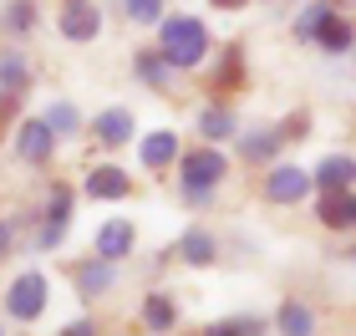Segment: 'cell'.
<instances>
[{
	"label": "cell",
	"instance_id": "6da1fadb",
	"mask_svg": "<svg viewBox=\"0 0 356 336\" xmlns=\"http://www.w3.org/2000/svg\"><path fill=\"white\" fill-rule=\"evenodd\" d=\"M158 51H163L168 67L178 72H188V67H199V61L209 56V26L199 21V15H163L158 21Z\"/></svg>",
	"mask_w": 356,
	"mask_h": 336
},
{
	"label": "cell",
	"instance_id": "7a4b0ae2",
	"mask_svg": "<svg viewBox=\"0 0 356 336\" xmlns=\"http://www.w3.org/2000/svg\"><path fill=\"white\" fill-rule=\"evenodd\" d=\"M6 311H10V321H36L46 311V275H36V270L15 275L6 291Z\"/></svg>",
	"mask_w": 356,
	"mask_h": 336
},
{
	"label": "cell",
	"instance_id": "3957f363",
	"mask_svg": "<svg viewBox=\"0 0 356 336\" xmlns=\"http://www.w3.org/2000/svg\"><path fill=\"white\" fill-rule=\"evenodd\" d=\"M56 26H61V36H67V41L87 46V41H97V31H102V10H97L92 0H61Z\"/></svg>",
	"mask_w": 356,
	"mask_h": 336
},
{
	"label": "cell",
	"instance_id": "277c9868",
	"mask_svg": "<svg viewBox=\"0 0 356 336\" xmlns=\"http://www.w3.org/2000/svg\"><path fill=\"white\" fill-rule=\"evenodd\" d=\"M300 133H305V122H300V118H296V122H285V127H254V133L239 138V158H254V163H260V158H275L290 138H300Z\"/></svg>",
	"mask_w": 356,
	"mask_h": 336
},
{
	"label": "cell",
	"instance_id": "5b68a950",
	"mask_svg": "<svg viewBox=\"0 0 356 336\" xmlns=\"http://www.w3.org/2000/svg\"><path fill=\"white\" fill-rule=\"evenodd\" d=\"M224 173H229V158H224L219 148H193L184 158V184L178 189H214Z\"/></svg>",
	"mask_w": 356,
	"mask_h": 336
},
{
	"label": "cell",
	"instance_id": "8992f818",
	"mask_svg": "<svg viewBox=\"0 0 356 336\" xmlns=\"http://www.w3.org/2000/svg\"><path fill=\"white\" fill-rule=\"evenodd\" d=\"M311 194V173L296 168V163H280V168H270V179H265V199L270 204H296Z\"/></svg>",
	"mask_w": 356,
	"mask_h": 336
},
{
	"label": "cell",
	"instance_id": "52a82bcc",
	"mask_svg": "<svg viewBox=\"0 0 356 336\" xmlns=\"http://www.w3.org/2000/svg\"><path fill=\"white\" fill-rule=\"evenodd\" d=\"M56 148V133L46 127V118H26L21 127H15V153L26 158V163H46Z\"/></svg>",
	"mask_w": 356,
	"mask_h": 336
},
{
	"label": "cell",
	"instance_id": "ba28073f",
	"mask_svg": "<svg viewBox=\"0 0 356 336\" xmlns=\"http://www.w3.org/2000/svg\"><path fill=\"white\" fill-rule=\"evenodd\" d=\"M112 285H118V260H107V255H97V260L76 265V291H82L87 301H92V296H107Z\"/></svg>",
	"mask_w": 356,
	"mask_h": 336
},
{
	"label": "cell",
	"instance_id": "9c48e42d",
	"mask_svg": "<svg viewBox=\"0 0 356 336\" xmlns=\"http://www.w3.org/2000/svg\"><path fill=\"white\" fill-rule=\"evenodd\" d=\"M133 239H138V230L127 219H107L102 230H97V255H107V260H127V255H133Z\"/></svg>",
	"mask_w": 356,
	"mask_h": 336
},
{
	"label": "cell",
	"instance_id": "30bf717a",
	"mask_svg": "<svg viewBox=\"0 0 356 336\" xmlns=\"http://www.w3.org/2000/svg\"><path fill=\"white\" fill-rule=\"evenodd\" d=\"M316 214L326 230H351V189H321Z\"/></svg>",
	"mask_w": 356,
	"mask_h": 336
},
{
	"label": "cell",
	"instance_id": "8fae6325",
	"mask_svg": "<svg viewBox=\"0 0 356 336\" xmlns=\"http://www.w3.org/2000/svg\"><path fill=\"white\" fill-rule=\"evenodd\" d=\"M127 189H133V179H127L122 168H112V163L87 173V194L92 199H127Z\"/></svg>",
	"mask_w": 356,
	"mask_h": 336
},
{
	"label": "cell",
	"instance_id": "7c38bea8",
	"mask_svg": "<svg viewBox=\"0 0 356 336\" xmlns=\"http://www.w3.org/2000/svg\"><path fill=\"white\" fill-rule=\"evenodd\" d=\"M97 138H102V148H122V143L133 138V112H127V107L97 112Z\"/></svg>",
	"mask_w": 356,
	"mask_h": 336
},
{
	"label": "cell",
	"instance_id": "4fadbf2b",
	"mask_svg": "<svg viewBox=\"0 0 356 336\" xmlns=\"http://www.w3.org/2000/svg\"><path fill=\"white\" fill-rule=\"evenodd\" d=\"M311 41H321L331 56H341V51H351V41H356V31H351V21H341L336 10H326V21L316 26V36Z\"/></svg>",
	"mask_w": 356,
	"mask_h": 336
},
{
	"label": "cell",
	"instance_id": "5bb4252c",
	"mask_svg": "<svg viewBox=\"0 0 356 336\" xmlns=\"http://www.w3.org/2000/svg\"><path fill=\"white\" fill-rule=\"evenodd\" d=\"M351 184H356V163L341 158V153H331L326 163L311 173V189H351Z\"/></svg>",
	"mask_w": 356,
	"mask_h": 336
},
{
	"label": "cell",
	"instance_id": "9a60e30c",
	"mask_svg": "<svg viewBox=\"0 0 356 336\" xmlns=\"http://www.w3.org/2000/svg\"><path fill=\"white\" fill-rule=\"evenodd\" d=\"M199 133L209 138V143H229L234 133H239V118L229 107H204L199 112Z\"/></svg>",
	"mask_w": 356,
	"mask_h": 336
},
{
	"label": "cell",
	"instance_id": "2e32d148",
	"mask_svg": "<svg viewBox=\"0 0 356 336\" xmlns=\"http://www.w3.org/2000/svg\"><path fill=\"white\" fill-rule=\"evenodd\" d=\"M31 87V67L21 51H0V92H10V97H21Z\"/></svg>",
	"mask_w": 356,
	"mask_h": 336
},
{
	"label": "cell",
	"instance_id": "e0dca14e",
	"mask_svg": "<svg viewBox=\"0 0 356 336\" xmlns=\"http://www.w3.org/2000/svg\"><path fill=\"white\" fill-rule=\"evenodd\" d=\"M138 153H143V163H148V168H168L178 158V138L173 133H148L138 143Z\"/></svg>",
	"mask_w": 356,
	"mask_h": 336
},
{
	"label": "cell",
	"instance_id": "ac0fdd59",
	"mask_svg": "<svg viewBox=\"0 0 356 336\" xmlns=\"http://www.w3.org/2000/svg\"><path fill=\"white\" fill-rule=\"evenodd\" d=\"M275 326H280L285 336H311V331H316V311L300 306V301H285L280 316H275Z\"/></svg>",
	"mask_w": 356,
	"mask_h": 336
},
{
	"label": "cell",
	"instance_id": "d6986e66",
	"mask_svg": "<svg viewBox=\"0 0 356 336\" xmlns=\"http://www.w3.org/2000/svg\"><path fill=\"white\" fill-rule=\"evenodd\" d=\"M31 26H36V6L31 0H10L6 15H0V31L6 36H31Z\"/></svg>",
	"mask_w": 356,
	"mask_h": 336
},
{
	"label": "cell",
	"instance_id": "ffe728a7",
	"mask_svg": "<svg viewBox=\"0 0 356 336\" xmlns=\"http://www.w3.org/2000/svg\"><path fill=\"white\" fill-rule=\"evenodd\" d=\"M178 255H184L188 265H214V234H204V230H188L184 234V245H178Z\"/></svg>",
	"mask_w": 356,
	"mask_h": 336
},
{
	"label": "cell",
	"instance_id": "44dd1931",
	"mask_svg": "<svg viewBox=\"0 0 356 336\" xmlns=\"http://www.w3.org/2000/svg\"><path fill=\"white\" fill-rule=\"evenodd\" d=\"M173 321H178V311H173L168 296H148L143 301V326L148 331H173Z\"/></svg>",
	"mask_w": 356,
	"mask_h": 336
},
{
	"label": "cell",
	"instance_id": "7402d4cb",
	"mask_svg": "<svg viewBox=\"0 0 356 336\" xmlns=\"http://www.w3.org/2000/svg\"><path fill=\"white\" fill-rule=\"evenodd\" d=\"M214 87H219V92H234V87H245V51H239V46H229V51H224Z\"/></svg>",
	"mask_w": 356,
	"mask_h": 336
},
{
	"label": "cell",
	"instance_id": "603a6c76",
	"mask_svg": "<svg viewBox=\"0 0 356 336\" xmlns=\"http://www.w3.org/2000/svg\"><path fill=\"white\" fill-rule=\"evenodd\" d=\"M133 67H138V82H148V87H168V61H163V51H138V56H133Z\"/></svg>",
	"mask_w": 356,
	"mask_h": 336
},
{
	"label": "cell",
	"instance_id": "cb8c5ba5",
	"mask_svg": "<svg viewBox=\"0 0 356 336\" xmlns=\"http://www.w3.org/2000/svg\"><path fill=\"white\" fill-rule=\"evenodd\" d=\"M46 127H51L56 138H72L76 127H82V112H76L72 102H51L46 107Z\"/></svg>",
	"mask_w": 356,
	"mask_h": 336
},
{
	"label": "cell",
	"instance_id": "d4e9b609",
	"mask_svg": "<svg viewBox=\"0 0 356 336\" xmlns=\"http://www.w3.org/2000/svg\"><path fill=\"white\" fill-rule=\"evenodd\" d=\"M254 331H265L260 316H229V321H214V326H209V336H254Z\"/></svg>",
	"mask_w": 356,
	"mask_h": 336
},
{
	"label": "cell",
	"instance_id": "484cf974",
	"mask_svg": "<svg viewBox=\"0 0 356 336\" xmlns=\"http://www.w3.org/2000/svg\"><path fill=\"white\" fill-rule=\"evenodd\" d=\"M326 10H331L326 0H311V6H305V10L296 15V41H311V36H316V26L326 21Z\"/></svg>",
	"mask_w": 356,
	"mask_h": 336
},
{
	"label": "cell",
	"instance_id": "4316f807",
	"mask_svg": "<svg viewBox=\"0 0 356 336\" xmlns=\"http://www.w3.org/2000/svg\"><path fill=\"white\" fill-rule=\"evenodd\" d=\"M122 10H127V21H138V26L163 21V0H122Z\"/></svg>",
	"mask_w": 356,
	"mask_h": 336
},
{
	"label": "cell",
	"instance_id": "83f0119b",
	"mask_svg": "<svg viewBox=\"0 0 356 336\" xmlns=\"http://www.w3.org/2000/svg\"><path fill=\"white\" fill-rule=\"evenodd\" d=\"M72 209H76V194H72V189H51L46 219H51V224H72Z\"/></svg>",
	"mask_w": 356,
	"mask_h": 336
},
{
	"label": "cell",
	"instance_id": "f1b7e54d",
	"mask_svg": "<svg viewBox=\"0 0 356 336\" xmlns=\"http://www.w3.org/2000/svg\"><path fill=\"white\" fill-rule=\"evenodd\" d=\"M61 234H67V224H51V219H46V224H41V234H36V245H41V250H56V245H61Z\"/></svg>",
	"mask_w": 356,
	"mask_h": 336
},
{
	"label": "cell",
	"instance_id": "f546056e",
	"mask_svg": "<svg viewBox=\"0 0 356 336\" xmlns=\"http://www.w3.org/2000/svg\"><path fill=\"white\" fill-rule=\"evenodd\" d=\"M184 199L193 204V209H204V204H214V189H184Z\"/></svg>",
	"mask_w": 356,
	"mask_h": 336
},
{
	"label": "cell",
	"instance_id": "4dcf8cb0",
	"mask_svg": "<svg viewBox=\"0 0 356 336\" xmlns=\"http://www.w3.org/2000/svg\"><path fill=\"white\" fill-rule=\"evenodd\" d=\"M67 331H72V336H92L97 326H92V321H87V316H82V321H67Z\"/></svg>",
	"mask_w": 356,
	"mask_h": 336
},
{
	"label": "cell",
	"instance_id": "1f68e13d",
	"mask_svg": "<svg viewBox=\"0 0 356 336\" xmlns=\"http://www.w3.org/2000/svg\"><path fill=\"white\" fill-rule=\"evenodd\" d=\"M10 112H15V97H10V92H0V122H6Z\"/></svg>",
	"mask_w": 356,
	"mask_h": 336
},
{
	"label": "cell",
	"instance_id": "d6a6232c",
	"mask_svg": "<svg viewBox=\"0 0 356 336\" xmlns=\"http://www.w3.org/2000/svg\"><path fill=\"white\" fill-rule=\"evenodd\" d=\"M209 6H214V10H239L245 0H209Z\"/></svg>",
	"mask_w": 356,
	"mask_h": 336
},
{
	"label": "cell",
	"instance_id": "836d02e7",
	"mask_svg": "<svg viewBox=\"0 0 356 336\" xmlns=\"http://www.w3.org/2000/svg\"><path fill=\"white\" fill-rule=\"evenodd\" d=\"M0 255H10V230L0 224Z\"/></svg>",
	"mask_w": 356,
	"mask_h": 336
},
{
	"label": "cell",
	"instance_id": "e575fe53",
	"mask_svg": "<svg viewBox=\"0 0 356 336\" xmlns=\"http://www.w3.org/2000/svg\"><path fill=\"white\" fill-rule=\"evenodd\" d=\"M351 265H356V250H351Z\"/></svg>",
	"mask_w": 356,
	"mask_h": 336
},
{
	"label": "cell",
	"instance_id": "d590c367",
	"mask_svg": "<svg viewBox=\"0 0 356 336\" xmlns=\"http://www.w3.org/2000/svg\"><path fill=\"white\" fill-rule=\"evenodd\" d=\"M351 46H356V41H351Z\"/></svg>",
	"mask_w": 356,
	"mask_h": 336
}]
</instances>
